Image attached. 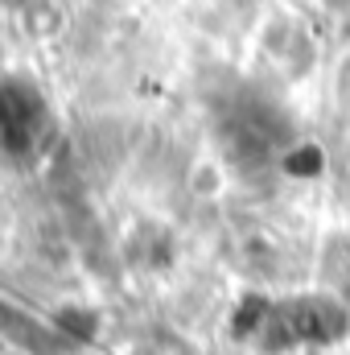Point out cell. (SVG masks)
Instances as JSON below:
<instances>
[{"instance_id":"1","label":"cell","mask_w":350,"mask_h":355,"mask_svg":"<svg viewBox=\"0 0 350 355\" xmlns=\"http://www.w3.org/2000/svg\"><path fill=\"white\" fill-rule=\"evenodd\" d=\"M338 95H342V103L350 107V58L342 62V75H338Z\"/></svg>"}]
</instances>
